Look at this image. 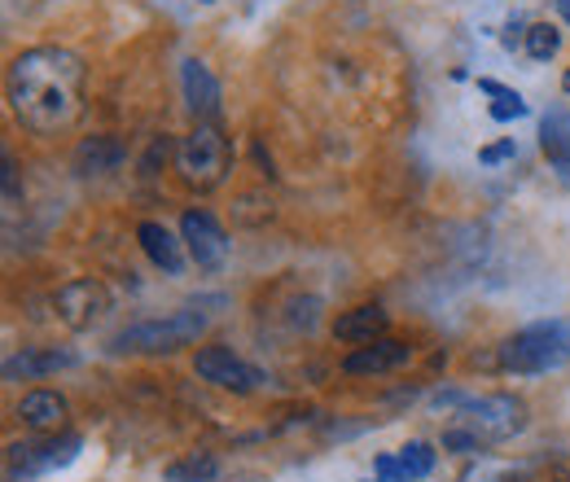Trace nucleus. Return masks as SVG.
<instances>
[{"label":"nucleus","mask_w":570,"mask_h":482,"mask_svg":"<svg viewBox=\"0 0 570 482\" xmlns=\"http://www.w3.org/2000/svg\"><path fill=\"white\" fill-rule=\"evenodd\" d=\"M124 158H128V149H124V140L119 137H88L79 149H75V167H79L83 176L119 171V167H124Z\"/></svg>","instance_id":"a211bd4d"},{"label":"nucleus","mask_w":570,"mask_h":482,"mask_svg":"<svg viewBox=\"0 0 570 482\" xmlns=\"http://www.w3.org/2000/svg\"><path fill=\"white\" fill-rule=\"evenodd\" d=\"M180 242L189 246V255H194V264L198 268H224V259H228V233L219 228V219H215L212 210H185V219H180Z\"/></svg>","instance_id":"1a4fd4ad"},{"label":"nucleus","mask_w":570,"mask_h":482,"mask_svg":"<svg viewBox=\"0 0 570 482\" xmlns=\"http://www.w3.org/2000/svg\"><path fill=\"white\" fill-rule=\"evenodd\" d=\"M180 88H185L189 115H194L198 124H215V115H219V79L212 75V67L198 62V58H189V62L180 67Z\"/></svg>","instance_id":"f8f14e48"},{"label":"nucleus","mask_w":570,"mask_h":482,"mask_svg":"<svg viewBox=\"0 0 570 482\" xmlns=\"http://www.w3.org/2000/svg\"><path fill=\"white\" fill-rule=\"evenodd\" d=\"M53 307H58V321L67 329H92L106 312H110V294L101 281L92 276H79V281H67L58 294H53Z\"/></svg>","instance_id":"6e6552de"},{"label":"nucleus","mask_w":570,"mask_h":482,"mask_svg":"<svg viewBox=\"0 0 570 482\" xmlns=\"http://www.w3.org/2000/svg\"><path fill=\"white\" fill-rule=\"evenodd\" d=\"M203 4H212V0H203Z\"/></svg>","instance_id":"393cba45"},{"label":"nucleus","mask_w":570,"mask_h":482,"mask_svg":"<svg viewBox=\"0 0 570 482\" xmlns=\"http://www.w3.org/2000/svg\"><path fill=\"white\" fill-rule=\"evenodd\" d=\"M215 474H219L215 456H189V461L167 465V482H212Z\"/></svg>","instance_id":"412c9836"},{"label":"nucleus","mask_w":570,"mask_h":482,"mask_svg":"<svg viewBox=\"0 0 570 482\" xmlns=\"http://www.w3.org/2000/svg\"><path fill=\"white\" fill-rule=\"evenodd\" d=\"M79 355L71 346H22L18 355L4 360V382H36V377H49L58 368H75Z\"/></svg>","instance_id":"9d476101"},{"label":"nucleus","mask_w":570,"mask_h":482,"mask_svg":"<svg viewBox=\"0 0 570 482\" xmlns=\"http://www.w3.org/2000/svg\"><path fill=\"white\" fill-rule=\"evenodd\" d=\"M413 360V346L400 343V338H377L368 346H356L347 360H343V373L352 377H377V373H395L400 364Z\"/></svg>","instance_id":"9b49d317"},{"label":"nucleus","mask_w":570,"mask_h":482,"mask_svg":"<svg viewBox=\"0 0 570 482\" xmlns=\"http://www.w3.org/2000/svg\"><path fill=\"white\" fill-rule=\"evenodd\" d=\"M439 404L456 409V425H465L483 447H488V443H504V439H513V434L527 430V404H522L518 395H504V391L479 395V400L443 395Z\"/></svg>","instance_id":"7ed1b4c3"},{"label":"nucleus","mask_w":570,"mask_h":482,"mask_svg":"<svg viewBox=\"0 0 570 482\" xmlns=\"http://www.w3.org/2000/svg\"><path fill=\"white\" fill-rule=\"evenodd\" d=\"M558 49H562V31H558L553 22H535V27H527V53H531L535 62H549Z\"/></svg>","instance_id":"aec40b11"},{"label":"nucleus","mask_w":570,"mask_h":482,"mask_svg":"<svg viewBox=\"0 0 570 482\" xmlns=\"http://www.w3.org/2000/svg\"><path fill=\"white\" fill-rule=\"evenodd\" d=\"M67 395H58V391H49V386H40V391H27L22 400H18V416H22V425H31L36 434H53L62 421H67Z\"/></svg>","instance_id":"2eb2a0df"},{"label":"nucleus","mask_w":570,"mask_h":482,"mask_svg":"<svg viewBox=\"0 0 570 482\" xmlns=\"http://www.w3.org/2000/svg\"><path fill=\"white\" fill-rule=\"evenodd\" d=\"M228 163H233V145H228V137L215 124H194V132L180 140V154H176L180 180L189 189H198V194L224 185Z\"/></svg>","instance_id":"39448f33"},{"label":"nucleus","mask_w":570,"mask_h":482,"mask_svg":"<svg viewBox=\"0 0 570 482\" xmlns=\"http://www.w3.org/2000/svg\"><path fill=\"white\" fill-rule=\"evenodd\" d=\"M540 149H544L549 167L558 171V180L570 185V110L567 106H553V110L540 119Z\"/></svg>","instance_id":"4468645a"},{"label":"nucleus","mask_w":570,"mask_h":482,"mask_svg":"<svg viewBox=\"0 0 570 482\" xmlns=\"http://www.w3.org/2000/svg\"><path fill=\"white\" fill-rule=\"evenodd\" d=\"M434 470V447L430 443H409L395 456H377L373 465V482H422Z\"/></svg>","instance_id":"ddd939ff"},{"label":"nucleus","mask_w":570,"mask_h":482,"mask_svg":"<svg viewBox=\"0 0 570 482\" xmlns=\"http://www.w3.org/2000/svg\"><path fill=\"white\" fill-rule=\"evenodd\" d=\"M83 62L71 49L36 45L9 62V110L36 137H58L79 119Z\"/></svg>","instance_id":"f257e3e1"},{"label":"nucleus","mask_w":570,"mask_h":482,"mask_svg":"<svg viewBox=\"0 0 570 482\" xmlns=\"http://www.w3.org/2000/svg\"><path fill=\"white\" fill-rule=\"evenodd\" d=\"M83 439L79 434H40V439H27V443H13L9 447V479H40V474H53L62 465H71L79 456Z\"/></svg>","instance_id":"423d86ee"},{"label":"nucleus","mask_w":570,"mask_h":482,"mask_svg":"<svg viewBox=\"0 0 570 482\" xmlns=\"http://www.w3.org/2000/svg\"><path fill=\"white\" fill-rule=\"evenodd\" d=\"M137 242H141L145 255H149V264H154V268H163L167 276H176L180 268H185L180 242H176V233H171L167 224H158V219H145L141 228H137Z\"/></svg>","instance_id":"dca6fc26"},{"label":"nucleus","mask_w":570,"mask_h":482,"mask_svg":"<svg viewBox=\"0 0 570 482\" xmlns=\"http://www.w3.org/2000/svg\"><path fill=\"white\" fill-rule=\"evenodd\" d=\"M558 9H562V18L570 22V0H558Z\"/></svg>","instance_id":"b1692460"},{"label":"nucleus","mask_w":570,"mask_h":482,"mask_svg":"<svg viewBox=\"0 0 570 482\" xmlns=\"http://www.w3.org/2000/svg\"><path fill=\"white\" fill-rule=\"evenodd\" d=\"M562 364H570V321H535L500 346L504 373L540 377V373H553Z\"/></svg>","instance_id":"f03ea898"},{"label":"nucleus","mask_w":570,"mask_h":482,"mask_svg":"<svg viewBox=\"0 0 570 482\" xmlns=\"http://www.w3.org/2000/svg\"><path fill=\"white\" fill-rule=\"evenodd\" d=\"M4 207H18V167L4 158Z\"/></svg>","instance_id":"4be33fe9"},{"label":"nucleus","mask_w":570,"mask_h":482,"mask_svg":"<svg viewBox=\"0 0 570 482\" xmlns=\"http://www.w3.org/2000/svg\"><path fill=\"white\" fill-rule=\"evenodd\" d=\"M207 334V316L198 312H171V316H158V321H141V325H128L115 334L110 351L119 355H171L180 346L198 343Z\"/></svg>","instance_id":"20e7f679"},{"label":"nucleus","mask_w":570,"mask_h":482,"mask_svg":"<svg viewBox=\"0 0 570 482\" xmlns=\"http://www.w3.org/2000/svg\"><path fill=\"white\" fill-rule=\"evenodd\" d=\"M334 338L352 346H368L377 338H386V312L377 303H364V307H352L347 316H338L334 325Z\"/></svg>","instance_id":"f3484780"},{"label":"nucleus","mask_w":570,"mask_h":482,"mask_svg":"<svg viewBox=\"0 0 570 482\" xmlns=\"http://www.w3.org/2000/svg\"><path fill=\"white\" fill-rule=\"evenodd\" d=\"M479 158H483L488 167H492V163H504V158H513V140H500V145H488V149H483Z\"/></svg>","instance_id":"5701e85b"},{"label":"nucleus","mask_w":570,"mask_h":482,"mask_svg":"<svg viewBox=\"0 0 570 482\" xmlns=\"http://www.w3.org/2000/svg\"><path fill=\"white\" fill-rule=\"evenodd\" d=\"M194 373H198L203 382L219 386V391H233V395H250V391L264 386V373H259L255 364H246L233 346H203V351L194 355Z\"/></svg>","instance_id":"0eeeda50"},{"label":"nucleus","mask_w":570,"mask_h":482,"mask_svg":"<svg viewBox=\"0 0 570 482\" xmlns=\"http://www.w3.org/2000/svg\"><path fill=\"white\" fill-rule=\"evenodd\" d=\"M479 88L492 97V119H500V124H509V119H522V115H527V101H522L513 88H504V83H497V79H479Z\"/></svg>","instance_id":"6ab92c4d"}]
</instances>
